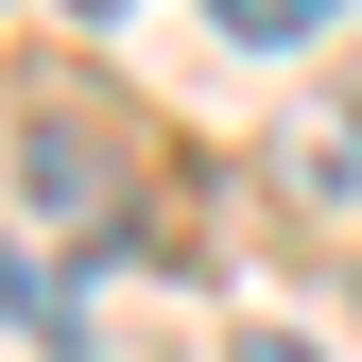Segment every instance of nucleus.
<instances>
[{
    "label": "nucleus",
    "instance_id": "obj_1",
    "mask_svg": "<svg viewBox=\"0 0 362 362\" xmlns=\"http://www.w3.org/2000/svg\"><path fill=\"white\" fill-rule=\"evenodd\" d=\"M207 18H224V35H242V52H293V35H310V18H328V0H207Z\"/></svg>",
    "mask_w": 362,
    "mask_h": 362
},
{
    "label": "nucleus",
    "instance_id": "obj_2",
    "mask_svg": "<svg viewBox=\"0 0 362 362\" xmlns=\"http://www.w3.org/2000/svg\"><path fill=\"white\" fill-rule=\"evenodd\" d=\"M224 362H328V345H293V328H242V345H224Z\"/></svg>",
    "mask_w": 362,
    "mask_h": 362
},
{
    "label": "nucleus",
    "instance_id": "obj_3",
    "mask_svg": "<svg viewBox=\"0 0 362 362\" xmlns=\"http://www.w3.org/2000/svg\"><path fill=\"white\" fill-rule=\"evenodd\" d=\"M86 18H121V0H86Z\"/></svg>",
    "mask_w": 362,
    "mask_h": 362
}]
</instances>
